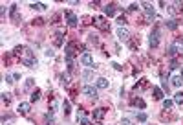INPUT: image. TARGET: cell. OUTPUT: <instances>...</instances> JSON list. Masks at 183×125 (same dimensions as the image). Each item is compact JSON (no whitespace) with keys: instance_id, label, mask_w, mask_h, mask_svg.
<instances>
[{"instance_id":"6da1fadb","label":"cell","mask_w":183,"mask_h":125,"mask_svg":"<svg viewBox=\"0 0 183 125\" xmlns=\"http://www.w3.org/2000/svg\"><path fill=\"white\" fill-rule=\"evenodd\" d=\"M13 55H17V57H20V61L24 66H35L37 64V57H35V53L28 48V46H17L15 50H13Z\"/></svg>"},{"instance_id":"7a4b0ae2","label":"cell","mask_w":183,"mask_h":125,"mask_svg":"<svg viewBox=\"0 0 183 125\" xmlns=\"http://www.w3.org/2000/svg\"><path fill=\"white\" fill-rule=\"evenodd\" d=\"M167 53H168V57H176L178 53H183V39L181 37H178V39L172 41V44L167 48Z\"/></svg>"},{"instance_id":"3957f363","label":"cell","mask_w":183,"mask_h":125,"mask_svg":"<svg viewBox=\"0 0 183 125\" xmlns=\"http://www.w3.org/2000/svg\"><path fill=\"white\" fill-rule=\"evenodd\" d=\"M141 7H145V19H146V22L154 21V17H156V9H154V6L148 4V2H141Z\"/></svg>"},{"instance_id":"277c9868","label":"cell","mask_w":183,"mask_h":125,"mask_svg":"<svg viewBox=\"0 0 183 125\" xmlns=\"http://www.w3.org/2000/svg\"><path fill=\"white\" fill-rule=\"evenodd\" d=\"M92 22H94V24H95V28H99L101 31H110V24L106 22L104 17H94Z\"/></svg>"},{"instance_id":"5b68a950","label":"cell","mask_w":183,"mask_h":125,"mask_svg":"<svg viewBox=\"0 0 183 125\" xmlns=\"http://www.w3.org/2000/svg\"><path fill=\"white\" fill-rule=\"evenodd\" d=\"M64 17H66V24H68L70 28H75V26L79 24L77 15H75L73 11H70V9H66V11H64Z\"/></svg>"},{"instance_id":"8992f818","label":"cell","mask_w":183,"mask_h":125,"mask_svg":"<svg viewBox=\"0 0 183 125\" xmlns=\"http://www.w3.org/2000/svg\"><path fill=\"white\" fill-rule=\"evenodd\" d=\"M181 13H183L181 2H170L168 4V15H181Z\"/></svg>"},{"instance_id":"52a82bcc","label":"cell","mask_w":183,"mask_h":125,"mask_svg":"<svg viewBox=\"0 0 183 125\" xmlns=\"http://www.w3.org/2000/svg\"><path fill=\"white\" fill-rule=\"evenodd\" d=\"M150 48H158V44H159V28H154V31L150 33Z\"/></svg>"},{"instance_id":"ba28073f","label":"cell","mask_w":183,"mask_h":125,"mask_svg":"<svg viewBox=\"0 0 183 125\" xmlns=\"http://www.w3.org/2000/svg\"><path fill=\"white\" fill-rule=\"evenodd\" d=\"M81 90H82V94H86V96H90V98H95V100L99 98V96H97V86H92V85H84Z\"/></svg>"},{"instance_id":"9c48e42d","label":"cell","mask_w":183,"mask_h":125,"mask_svg":"<svg viewBox=\"0 0 183 125\" xmlns=\"http://www.w3.org/2000/svg\"><path fill=\"white\" fill-rule=\"evenodd\" d=\"M104 116H106V109H95L94 110V120L95 122H102Z\"/></svg>"},{"instance_id":"30bf717a","label":"cell","mask_w":183,"mask_h":125,"mask_svg":"<svg viewBox=\"0 0 183 125\" xmlns=\"http://www.w3.org/2000/svg\"><path fill=\"white\" fill-rule=\"evenodd\" d=\"M117 37H119L123 42L130 41V33H128V30H124V28H117Z\"/></svg>"},{"instance_id":"8fae6325","label":"cell","mask_w":183,"mask_h":125,"mask_svg":"<svg viewBox=\"0 0 183 125\" xmlns=\"http://www.w3.org/2000/svg\"><path fill=\"white\" fill-rule=\"evenodd\" d=\"M29 110H31V103L22 101V103L19 105V112H20V114H29Z\"/></svg>"},{"instance_id":"7c38bea8","label":"cell","mask_w":183,"mask_h":125,"mask_svg":"<svg viewBox=\"0 0 183 125\" xmlns=\"http://www.w3.org/2000/svg\"><path fill=\"white\" fill-rule=\"evenodd\" d=\"M81 62L84 64V66H94V59H92V53H88V52H86V53L82 55Z\"/></svg>"},{"instance_id":"4fadbf2b","label":"cell","mask_w":183,"mask_h":125,"mask_svg":"<svg viewBox=\"0 0 183 125\" xmlns=\"http://www.w3.org/2000/svg\"><path fill=\"white\" fill-rule=\"evenodd\" d=\"M53 42H55V46H62V44H64V30H59V31H57Z\"/></svg>"},{"instance_id":"5bb4252c","label":"cell","mask_w":183,"mask_h":125,"mask_svg":"<svg viewBox=\"0 0 183 125\" xmlns=\"http://www.w3.org/2000/svg\"><path fill=\"white\" fill-rule=\"evenodd\" d=\"M152 96H154V100L159 101V100H163V90L159 86H154V88H152Z\"/></svg>"},{"instance_id":"9a60e30c","label":"cell","mask_w":183,"mask_h":125,"mask_svg":"<svg viewBox=\"0 0 183 125\" xmlns=\"http://www.w3.org/2000/svg\"><path fill=\"white\" fill-rule=\"evenodd\" d=\"M104 13H106L108 17H114V15H115V4H106Z\"/></svg>"},{"instance_id":"2e32d148","label":"cell","mask_w":183,"mask_h":125,"mask_svg":"<svg viewBox=\"0 0 183 125\" xmlns=\"http://www.w3.org/2000/svg\"><path fill=\"white\" fill-rule=\"evenodd\" d=\"M132 105L137 107V109H145V107H146L145 100H141V98H132Z\"/></svg>"},{"instance_id":"e0dca14e","label":"cell","mask_w":183,"mask_h":125,"mask_svg":"<svg viewBox=\"0 0 183 125\" xmlns=\"http://www.w3.org/2000/svg\"><path fill=\"white\" fill-rule=\"evenodd\" d=\"M170 83L174 85V86H181L183 85V77L181 76H172V77H170Z\"/></svg>"},{"instance_id":"ac0fdd59","label":"cell","mask_w":183,"mask_h":125,"mask_svg":"<svg viewBox=\"0 0 183 125\" xmlns=\"http://www.w3.org/2000/svg\"><path fill=\"white\" fill-rule=\"evenodd\" d=\"M178 24H180V21H178V19H170V21H167V24H165V26H167L168 30H176V28H178Z\"/></svg>"},{"instance_id":"d6986e66","label":"cell","mask_w":183,"mask_h":125,"mask_svg":"<svg viewBox=\"0 0 183 125\" xmlns=\"http://www.w3.org/2000/svg\"><path fill=\"white\" fill-rule=\"evenodd\" d=\"M95 86H97V88H108V81H106L104 77H99V79L95 81Z\"/></svg>"},{"instance_id":"ffe728a7","label":"cell","mask_w":183,"mask_h":125,"mask_svg":"<svg viewBox=\"0 0 183 125\" xmlns=\"http://www.w3.org/2000/svg\"><path fill=\"white\" fill-rule=\"evenodd\" d=\"M70 81H72V77H70L68 74H62L61 76V85L62 86H70Z\"/></svg>"},{"instance_id":"44dd1931","label":"cell","mask_w":183,"mask_h":125,"mask_svg":"<svg viewBox=\"0 0 183 125\" xmlns=\"http://www.w3.org/2000/svg\"><path fill=\"white\" fill-rule=\"evenodd\" d=\"M31 7H33V9H37V11H44V9H46V4H42V2H33V4H31Z\"/></svg>"},{"instance_id":"7402d4cb","label":"cell","mask_w":183,"mask_h":125,"mask_svg":"<svg viewBox=\"0 0 183 125\" xmlns=\"http://www.w3.org/2000/svg\"><path fill=\"white\" fill-rule=\"evenodd\" d=\"M41 100V90L37 88V90H33V94H31V103H37Z\"/></svg>"},{"instance_id":"603a6c76","label":"cell","mask_w":183,"mask_h":125,"mask_svg":"<svg viewBox=\"0 0 183 125\" xmlns=\"http://www.w3.org/2000/svg\"><path fill=\"white\" fill-rule=\"evenodd\" d=\"M11 17L15 19V22H19V21H20V17H19V13H17V6H15V4L11 6Z\"/></svg>"},{"instance_id":"cb8c5ba5","label":"cell","mask_w":183,"mask_h":125,"mask_svg":"<svg viewBox=\"0 0 183 125\" xmlns=\"http://www.w3.org/2000/svg\"><path fill=\"white\" fill-rule=\"evenodd\" d=\"M174 103H178V105H183V92H178V94L174 96Z\"/></svg>"},{"instance_id":"d4e9b609","label":"cell","mask_w":183,"mask_h":125,"mask_svg":"<svg viewBox=\"0 0 183 125\" xmlns=\"http://www.w3.org/2000/svg\"><path fill=\"white\" fill-rule=\"evenodd\" d=\"M172 105H174L172 100H165V101H163V109H165V110H170V109H172Z\"/></svg>"},{"instance_id":"484cf974","label":"cell","mask_w":183,"mask_h":125,"mask_svg":"<svg viewBox=\"0 0 183 125\" xmlns=\"http://www.w3.org/2000/svg\"><path fill=\"white\" fill-rule=\"evenodd\" d=\"M2 103H4V105H9V103H11V96L4 92V94H2Z\"/></svg>"},{"instance_id":"4316f807","label":"cell","mask_w":183,"mask_h":125,"mask_svg":"<svg viewBox=\"0 0 183 125\" xmlns=\"http://www.w3.org/2000/svg\"><path fill=\"white\" fill-rule=\"evenodd\" d=\"M145 86H146V79H141L139 83H137V85H136V86H134V90H143Z\"/></svg>"},{"instance_id":"83f0119b","label":"cell","mask_w":183,"mask_h":125,"mask_svg":"<svg viewBox=\"0 0 183 125\" xmlns=\"http://www.w3.org/2000/svg\"><path fill=\"white\" fill-rule=\"evenodd\" d=\"M92 76H94V74H92V70L82 72V79H84V81H90V79H92Z\"/></svg>"},{"instance_id":"f1b7e54d","label":"cell","mask_w":183,"mask_h":125,"mask_svg":"<svg viewBox=\"0 0 183 125\" xmlns=\"http://www.w3.org/2000/svg\"><path fill=\"white\" fill-rule=\"evenodd\" d=\"M136 118H137V122H146V114L145 112H137Z\"/></svg>"},{"instance_id":"f546056e","label":"cell","mask_w":183,"mask_h":125,"mask_svg":"<svg viewBox=\"0 0 183 125\" xmlns=\"http://www.w3.org/2000/svg\"><path fill=\"white\" fill-rule=\"evenodd\" d=\"M64 116H66V118L70 116V103H68V101H64Z\"/></svg>"},{"instance_id":"4dcf8cb0","label":"cell","mask_w":183,"mask_h":125,"mask_svg":"<svg viewBox=\"0 0 183 125\" xmlns=\"http://www.w3.org/2000/svg\"><path fill=\"white\" fill-rule=\"evenodd\" d=\"M90 42L92 44H99V37L97 35H90Z\"/></svg>"},{"instance_id":"1f68e13d","label":"cell","mask_w":183,"mask_h":125,"mask_svg":"<svg viewBox=\"0 0 183 125\" xmlns=\"http://www.w3.org/2000/svg\"><path fill=\"white\" fill-rule=\"evenodd\" d=\"M33 83H35V81H33V79L29 77V79L26 81V88H28V90H29V88H33Z\"/></svg>"},{"instance_id":"d6a6232c","label":"cell","mask_w":183,"mask_h":125,"mask_svg":"<svg viewBox=\"0 0 183 125\" xmlns=\"http://www.w3.org/2000/svg\"><path fill=\"white\" fill-rule=\"evenodd\" d=\"M84 116H86V112H84V110H79V114H77V118H79V122H81V120H84Z\"/></svg>"},{"instance_id":"836d02e7","label":"cell","mask_w":183,"mask_h":125,"mask_svg":"<svg viewBox=\"0 0 183 125\" xmlns=\"http://www.w3.org/2000/svg\"><path fill=\"white\" fill-rule=\"evenodd\" d=\"M161 83H163V88H165V90H168V81H167V77H163Z\"/></svg>"},{"instance_id":"e575fe53","label":"cell","mask_w":183,"mask_h":125,"mask_svg":"<svg viewBox=\"0 0 183 125\" xmlns=\"http://www.w3.org/2000/svg\"><path fill=\"white\" fill-rule=\"evenodd\" d=\"M4 79H6V83H11V81H13V79H15V76H9V74H7V76H6V77H4Z\"/></svg>"},{"instance_id":"d590c367","label":"cell","mask_w":183,"mask_h":125,"mask_svg":"<svg viewBox=\"0 0 183 125\" xmlns=\"http://www.w3.org/2000/svg\"><path fill=\"white\" fill-rule=\"evenodd\" d=\"M46 120H48V122H51V123H53V112H48V114H46Z\"/></svg>"},{"instance_id":"8d00e7d4","label":"cell","mask_w":183,"mask_h":125,"mask_svg":"<svg viewBox=\"0 0 183 125\" xmlns=\"http://www.w3.org/2000/svg\"><path fill=\"white\" fill-rule=\"evenodd\" d=\"M128 11H137V4H132V6L128 7Z\"/></svg>"},{"instance_id":"74e56055","label":"cell","mask_w":183,"mask_h":125,"mask_svg":"<svg viewBox=\"0 0 183 125\" xmlns=\"http://www.w3.org/2000/svg\"><path fill=\"white\" fill-rule=\"evenodd\" d=\"M117 24H126V19H124V17H119V19H117Z\"/></svg>"},{"instance_id":"f35d334b","label":"cell","mask_w":183,"mask_h":125,"mask_svg":"<svg viewBox=\"0 0 183 125\" xmlns=\"http://www.w3.org/2000/svg\"><path fill=\"white\" fill-rule=\"evenodd\" d=\"M123 125H132V122L128 118H123Z\"/></svg>"},{"instance_id":"ab89813d","label":"cell","mask_w":183,"mask_h":125,"mask_svg":"<svg viewBox=\"0 0 183 125\" xmlns=\"http://www.w3.org/2000/svg\"><path fill=\"white\" fill-rule=\"evenodd\" d=\"M81 125H92L90 122H86V120H81Z\"/></svg>"},{"instance_id":"60d3db41","label":"cell","mask_w":183,"mask_h":125,"mask_svg":"<svg viewBox=\"0 0 183 125\" xmlns=\"http://www.w3.org/2000/svg\"><path fill=\"white\" fill-rule=\"evenodd\" d=\"M181 77H183V70H181Z\"/></svg>"},{"instance_id":"b9f144b4","label":"cell","mask_w":183,"mask_h":125,"mask_svg":"<svg viewBox=\"0 0 183 125\" xmlns=\"http://www.w3.org/2000/svg\"><path fill=\"white\" fill-rule=\"evenodd\" d=\"M48 125H53V123H48Z\"/></svg>"}]
</instances>
